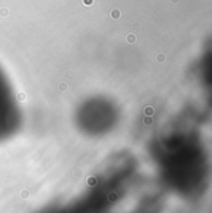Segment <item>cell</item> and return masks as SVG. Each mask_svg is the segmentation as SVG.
<instances>
[{"mask_svg":"<svg viewBox=\"0 0 212 213\" xmlns=\"http://www.w3.org/2000/svg\"><path fill=\"white\" fill-rule=\"evenodd\" d=\"M21 123L20 108L5 73L0 68V136H5Z\"/></svg>","mask_w":212,"mask_h":213,"instance_id":"1","label":"cell"}]
</instances>
